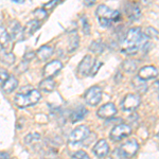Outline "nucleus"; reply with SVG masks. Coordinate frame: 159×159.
Here are the masks:
<instances>
[{"mask_svg":"<svg viewBox=\"0 0 159 159\" xmlns=\"http://www.w3.org/2000/svg\"><path fill=\"white\" fill-rule=\"evenodd\" d=\"M92 152H93V154H96V156H98L100 158L106 157L107 154L109 152V145L107 143V141L105 139H100L96 143L93 148H92Z\"/></svg>","mask_w":159,"mask_h":159,"instance_id":"9b49d317","label":"nucleus"},{"mask_svg":"<svg viewBox=\"0 0 159 159\" xmlns=\"http://www.w3.org/2000/svg\"><path fill=\"white\" fill-rule=\"evenodd\" d=\"M102 88L100 86H92L85 93V101L90 106H96L102 100Z\"/></svg>","mask_w":159,"mask_h":159,"instance_id":"39448f33","label":"nucleus"},{"mask_svg":"<svg viewBox=\"0 0 159 159\" xmlns=\"http://www.w3.org/2000/svg\"><path fill=\"white\" fill-rule=\"evenodd\" d=\"M87 112H88V110H87L84 106H79L78 108H76L72 114H71V117H70L71 122L75 123V122L80 121V120L84 119L85 116L87 115Z\"/></svg>","mask_w":159,"mask_h":159,"instance_id":"f3484780","label":"nucleus"},{"mask_svg":"<svg viewBox=\"0 0 159 159\" xmlns=\"http://www.w3.org/2000/svg\"><path fill=\"white\" fill-rule=\"evenodd\" d=\"M127 11V15L130 19L136 20L138 19L141 16V12H140V7L137 6V4H129L126 9Z\"/></svg>","mask_w":159,"mask_h":159,"instance_id":"412c9836","label":"nucleus"},{"mask_svg":"<svg viewBox=\"0 0 159 159\" xmlns=\"http://www.w3.org/2000/svg\"><path fill=\"white\" fill-rule=\"evenodd\" d=\"M96 1L97 0H84V3H85V6L87 7H91L96 3Z\"/></svg>","mask_w":159,"mask_h":159,"instance_id":"e433bc0d","label":"nucleus"},{"mask_svg":"<svg viewBox=\"0 0 159 159\" xmlns=\"http://www.w3.org/2000/svg\"><path fill=\"white\" fill-rule=\"evenodd\" d=\"M92 58L90 55H86L85 57L82 60V61L80 63L79 65V72L81 74H84V75H86V74H89L90 72V69L92 67Z\"/></svg>","mask_w":159,"mask_h":159,"instance_id":"2eb2a0df","label":"nucleus"},{"mask_svg":"<svg viewBox=\"0 0 159 159\" xmlns=\"http://www.w3.org/2000/svg\"><path fill=\"white\" fill-rule=\"evenodd\" d=\"M89 134H90V132H89V129L86 125H80L71 133L70 137H69V143L75 144V143L82 142L88 137Z\"/></svg>","mask_w":159,"mask_h":159,"instance_id":"0eeeda50","label":"nucleus"},{"mask_svg":"<svg viewBox=\"0 0 159 159\" xmlns=\"http://www.w3.org/2000/svg\"><path fill=\"white\" fill-rule=\"evenodd\" d=\"M34 56H35V52H29V53H27V54L25 55V61H28V63H29V61H31L32 58H34Z\"/></svg>","mask_w":159,"mask_h":159,"instance_id":"f704fd0d","label":"nucleus"},{"mask_svg":"<svg viewBox=\"0 0 159 159\" xmlns=\"http://www.w3.org/2000/svg\"><path fill=\"white\" fill-rule=\"evenodd\" d=\"M34 14L36 15V17H37V19L38 21H40V20H43L47 17V11L46 10H43V9H38L36 10V11L34 12Z\"/></svg>","mask_w":159,"mask_h":159,"instance_id":"c85d7f7f","label":"nucleus"},{"mask_svg":"<svg viewBox=\"0 0 159 159\" xmlns=\"http://www.w3.org/2000/svg\"><path fill=\"white\" fill-rule=\"evenodd\" d=\"M63 68V64L61 63L60 61L55 60V61H52L50 63H48L47 65L43 67V75L45 78H49V79H52L53 76L56 75L60 70Z\"/></svg>","mask_w":159,"mask_h":159,"instance_id":"1a4fd4ad","label":"nucleus"},{"mask_svg":"<svg viewBox=\"0 0 159 159\" xmlns=\"http://www.w3.org/2000/svg\"><path fill=\"white\" fill-rule=\"evenodd\" d=\"M140 97L138 94H134V93H129L127 96L124 97L122 101V108L126 111H133V110L137 109L140 105Z\"/></svg>","mask_w":159,"mask_h":159,"instance_id":"6e6552de","label":"nucleus"},{"mask_svg":"<svg viewBox=\"0 0 159 159\" xmlns=\"http://www.w3.org/2000/svg\"><path fill=\"white\" fill-rule=\"evenodd\" d=\"M97 17L102 27H109L114 22L121 20V13L117 10H112L107 6H100L97 9Z\"/></svg>","mask_w":159,"mask_h":159,"instance_id":"7ed1b4c3","label":"nucleus"},{"mask_svg":"<svg viewBox=\"0 0 159 159\" xmlns=\"http://www.w3.org/2000/svg\"><path fill=\"white\" fill-rule=\"evenodd\" d=\"M80 43V37L76 33V31H73L72 33H70V36H69V52H73L74 50L78 49Z\"/></svg>","mask_w":159,"mask_h":159,"instance_id":"aec40b11","label":"nucleus"},{"mask_svg":"<svg viewBox=\"0 0 159 159\" xmlns=\"http://www.w3.org/2000/svg\"><path fill=\"white\" fill-rule=\"evenodd\" d=\"M151 46L148 37L143 34L140 28H133L121 43V50L126 55H136L139 50L147 51Z\"/></svg>","mask_w":159,"mask_h":159,"instance_id":"f257e3e1","label":"nucleus"},{"mask_svg":"<svg viewBox=\"0 0 159 159\" xmlns=\"http://www.w3.org/2000/svg\"><path fill=\"white\" fill-rule=\"evenodd\" d=\"M72 158L73 159H90V157H89L88 154H87L85 151H78V152H75L73 154Z\"/></svg>","mask_w":159,"mask_h":159,"instance_id":"cd10ccee","label":"nucleus"},{"mask_svg":"<svg viewBox=\"0 0 159 159\" xmlns=\"http://www.w3.org/2000/svg\"><path fill=\"white\" fill-rule=\"evenodd\" d=\"M53 52H54L53 47H50V46H43V47H40L39 49L37 50V52L35 53V54L37 55V57L39 61H45L52 56Z\"/></svg>","mask_w":159,"mask_h":159,"instance_id":"dca6fc26","label":"nucleus"},{"mask_svg":"<svg viewBox=\"0 0 159 159\" xmlns=\"http://www.w3.org/2000/svg\"><path fill=\"white\" fill-rule=\"evenodd\" d=\"M130 134H132V129H130L129 125L121 123V124L117 125L112 129V130L110 132V138H111V140L120 141L129 137Z\"/></svg>","mask_w":159,"mask_h":159,"instance_id":"423d86ee","label":"nucleus"},{"mask_svg":"<svg viewBox=\"0 0 159 159\" xmlns=\"http://www.w3.org/2000/svg\"><path fill=\"white\" fill-rule=\"evenodd\" d=\"M0 60H1L2 63L7 64V65H12V64L15 63V56L13 53L6 52V51L3 50L0 53Z\"/></svg>","mask_w":159,"mask_h":159,"instance_id":"b1692460","label":"nucleus"},{"mask_svg":"<svg viewBox=\"0 0 159 159\" xmlns=\"http://www.w3.org/2000/svg\"><path fill=\"white\" fill-rule=\"evenodd\" d=\"M40 98H42V94L37 89H34L32 87H22L20 91L15 96L14 102L17 107L25 108L38 103Z\"/></svg>","mask_w":159,"mask_h":159,"instance_id":"f03ea898","label":"nucleus"},{"mask_svg":"<svg viewBox=\"0 0 159 159\" xmlns=\"http://www.w3.org/2000/svg\"><path fill=\"white\" fill-rule=\"evenodd\" d=\"M40 139V135L37 134V133H31L28 136L25 137V144H31V143H34L39 141Z\"/></svg>","mask_w":159,"mask_h":159,"instance_id":"bb28decb","label":"nucleus"},{"mask_svg":"<svg viewBox=\"0 0 159 159\" xmlns=\"http://www.w3.org/2000/svg\"><path fill=\"white\" fill-rule=\"evenodd\" d=\"M55 88V82L52 79L46 78L39 83V89L43 92H51Z\"/></svg>","mask_w":159,"mask_h":159,"instance_id":"6ab92c4d","label":"nucleus"},{"mask_svg":"<svg viewBox=\"0 0 159 159\" xmlns=\"http://www.w3.org/2000/svg\"><path fill=\"white\" fill-rule=\"evenodd\" d=\"M10 42H11V36L7 33V31L4 29L3 27L0 25V45L1 47H3L4 49L9 46Z\"/></svg>","mask_w":159,"mask_h":159,"instance_id":"4be33fe9","label":"nucleus"},{"mask_svg":"<svg viewBox=\"0 0 159 159\" xmlns=\"http://www.w3.org/2000/svg\"><path fill=\"white\" fill-rule=\"evenodd\" d=\"M105 49V45L102 43V40H96V42H92L89 46V50L93 53H97V54H101L102 52Z\"/></svg>","mask_w":159,"mask_h":159,"instance_id":"5701e85b","label":"nucleus"},{"mask_svg":"<svg viewBox=\"0 0 159 159\" xmlns=\"http://www.w3.org/2000/svg\"><path fill=\"white\" fill-rule=\"evenodd\" d=\"M58 2H60V0H51V1H49L48 3H46L45 6H43V9L47 10V11H51V10H53L56 6H57Z\"/></svg>","mask_w":159,"mask_h":159,"instance_id":"c756f323","label":"nucleus"},{"mask_svg":"<svg viewBox=\"0 0 159 159\" xmlns=\"http://www.w3.org/2000/svg\"><path fill=\"white\" fill-rule=\"evenodd\" d=\"M158 75V70L156 67L154 66H144L138 71V78H140L141 80H151V79H154Z\"/></svg>","mask_w":159,"mask_h":159,"instance_id":"f8f14e48","label":"nucleus"},{"mask_svg":"<svg viewBox=\"0 0 159 159\" xmlns=\"http://www.w3.org/2000/svg\"><path fill=\"white\" fill-rule=\"evenodd\" d=\"M122 67L126 72L132 73V72H134L136 70V68H137V64H136L135 61H125L124 63H123Z\"/></svg>","mask_w":159,"mask_h":159,"instance_id":"a878e982","label":"nucleus"},{"mask_svg":"<svg viewBox=\"0 0 159 159\" xmlns=\"http://www.w3.org/2000/svg\"><path fill=\"white\" fill-rule=\"evenodd\" d=\"M7 76H9V74H7V71L4 70V69L0 68V82H2V83H3V82L7 79Z\"/></svg>","mask_w":159,"mask_h":159,"instance_id":"72a5a7b5","label":"nucleus"},{"mask_svg":"<svg viewBox=\"0 0 159 159\" xmlns=\"http://www.w3.org/2000/svg\"><path fill=\"white\" fill-rule=\"evenodd\" d=\"M133 86L134 88L137 90L139 93H145L148 91V84H147V81L144 80H141L140 78L136 76L133 80Z\"/></svg>","mask_w":159,"mask_h":159,"instance_id":"a211bd4d","label":"nucleus"},{"mask_svg":"<svg viewBox=\"0 0 159 159\" xmlns=\"http://www.w3.org/2000/svg\"><path fill=\"white\" fill-rule=\"evenodd\" d=\"M0 159H10V154L7 152H0Z\"/></svg>","mask_w":159,"mask_h":159,"instance_id":"c9c22d12","label":"nucleus"},{"mask_svg":"<svg viewBox=\"0 0 159 159\" xmlns=\"http://www.w3.org/2000/svg\"><path fill=\"white\" fill-rule=\"evenodd\" d=\"M139 150V144H138L136 139H129L126 142H124L121 147L118 148L117 153L119 154L120 157L122 158H130L132 156H134L137 151Z\"/></svg>","mask_w":159,"mask_h":159,"instance_id":"20e7f679","label":"nucleus"},{"mask_svg":"<svg viewBox=\"0 0 159 159\" xmlns=\"http://www.w3.org/2000/svg\"><path fill=\"white\" fill-rule=\"evenodd\" d=\"M17 86H18V81L16 80V78L13 75H9L6 81L2 83L1 88L6 93H11V92H13L17 88Z\"/></svg>","mask_w":159,"mask_h":159,"instance_id":"ddd939ff","label":"nucleus"},{"mask_svg":"<svg viewBox=\"0 0 159 159\" xmlns=\"http://www.w3.org/2000/svg\"><path fill=\"white\" fill-rule=\"evenodd\" d=\"M12 1L16 2V3H24V2H25V0H12Z\"/></svg>","mask_w":159,"mask_h":159,"instance_id":"4c0bfd02","label":"nucleus"},{"mask_svg":"<svg viewBox=\"0 0 159 159\" xmlns=\"http://www.w3.org/2000/svg\"><path fill=\"white\" fill-rule=\"evenodd\" d=\"M11 34H12V38H18L24 37L22 36V28L20 24H18L17 21H14L11 25Z\"/></svg>","mask_w":159,"mask_h":159,"instance_id":"393cba45","label":"nucleus"},{"mask_svg":"<svg viewBox=\"0 0 159 159\" xmlns=\"http://www.w3.org/2000/svg\"><path fill=\"white\" fill-rule=\"evenodd\" d=\"M145 35L148 37V38H156L157 39L158 38V32H157V30H155L154 28H148L147 29V32H145Z\"/></svg>","mask_w":159,"mask_h":159,"instance_id":"7c9ffc66","label":"nucleus"},{"mask_svg":"<svg viewBox=\"0 0 159 159\" xmlns=\"http://www.w3.org/2000/svg\"><path fill=\"white\" fill-rule=\"evenodd\" d=\"M40 21H38V20H31V21L28 22L27 25H25V29H22V36L24 37H28L30 36V35L34 34L36 31L40 28Z\"/></svg>","mask_w":159,"mask_h":159,"instance_id":"4468645a","label":"nucleus"},{"mask_svg":"<svg viewBox=\"0 0 159 159\" xmlns=\"http://www.w3.org/2000/svg\"><path fill=\"white\" fill-rule=\"evenodd\" d=\"M82 27H83V31L85 34H90V25H89V22L87 21L86 18H82Z\"/></svg>","mask_w":159,"mask_h":159,"instance_id":"2f4dec72","label":"nucleus"},{"mask_svg":"<svg viewBox=\"0 0 159 159\" xmlns=\"http://www.w3.org/2000/svg\"><path fill=\"white\" fill-rule=\"evenodd\" d=\"M102 66V63L101 61H94L93 64H92V67L90 69V72H89V74H90L91 76H93L94 74H96L97 72H98L99 68Z\"/></svg>","mask_w":159,"mask_h":159,"instance_id":"473e14b6","label":"nucleus"},{"mask_svg":"<svg viewBox=\"0 0 159 159\" xmlns=\"http://www.w3.org/2000/svg\"><path fill=\"white\" fill-rule=\"evenodd\" d=\"M97 114L102 119H109V118H112L117 114V108L114 103H107L100 107Z\"/></svg>","mask_w":159,"mask_h":159,"instance_id":"9d476101","label":"nucleus"}]
</instances>
